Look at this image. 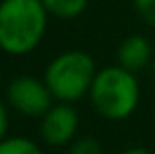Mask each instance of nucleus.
Wrapping results in <instances>:
<instances>
[{"label":"nucleus","mask_w":155,"mask_h":154,"mask_svg":"<svg viewBox=\"0 0 155 154\" xmlns=\"http://www.w3.org/2000/svg\"><path fill=\"white\" fill-rule=\"evenodd\" d=\"M49 12L41 0L0 2V50L8 55H26L41 44Z\"/></svg>","instance_id":"f257e3e1"},{"label":"nucleus","mask_w":155,"mask_h":154,"mask_svg":"<svg viewBox=\"0 0 155 154\" xmlns=\"http://www.w3.org/2000/svg\"><path fill=\"white\" fill-rule=\"evenodd\" d=\"M91 103L100 117L108 121H126L140 105V81L134 71L118 65L98 69L91 87Z\"/></svg>","instance_id":"f03ea898"},{"label":"nucleus","mask_w":155,"mask_h":154,"mask_svg":"<svg viewBox=\"0 0 155 154\" xmlns=\"http://www.w3.org/2000/svg\"><path fill=\"white\" fill-rule=\"evenodd\" d=\"M96 73V63L91 54L69 50L55 55L43 71V81L53 99L61 103H75L91 93Z\"/></svg>","instance_id":"7ed1b4c3"},{"label":"nucleus","mask_w":155,"mask_h":154,"mask_svg":"<svg viewBox=\"0 0 155 154\" xmlns=\"http://www.w3.org/2000/svg\"><path fill=\"white\" fill-rule=\"evenodd\" d=\"M6 97L12 109L26 117H43L53 105V95L43 79L20 75L8 83Z\"/></svg>","instance_id":"20e7f679"},{"label":"nucleus","mask_w":155,"mask_h":154,"mask_svg":"<svg viewBox=\"0 0 155 154\" xmlns=\"http://www.w3.org/2000/svg\"><path fill=\"white\" fill-rule=\"evenodd\" d=\"M41 138L51 146H65L77 138L79 132V113L71 103H57L41 117L39 124Z\"/></svg>","instance_id":"39448f33"},{"label":"nucleus","mask_w":155,"mask_h":154,"mask_svg":"<svg viewBox=\"0 0 155 154\" xmlns=\"http://www.w3.org/2000/svg\"><path fill=\"white\" fill-rule=\"evenodd\" d=\"M151 61V44L145 36L132 34L122 40L118 47V63L130 71H141Z\"/></svg>","instance_id":"423d86ee"},{"label":"nucleus","mask_w":155,"mask_h":154,"mask_svg":"<svg viewBox=\"0 0 155 154\" xmlns=\"http://www.w3.org/2000/svg\"><path fill=\"white\" fill-rule=\"evenodd\" d=\"M49 16L61 20H73L79 18L88 6V0H41Z\"/></svg>","instance_id":"0eeeda50"},{"label":"nucleus","mask_w":155,"mask_h":154,"mask_svg":"<svg viewBox=\"0 0 155 154\" xmlns=\"http://www.w3.org/2000/svg\"><path fill=\"white\" fill-rule=\"evenodd\" d=\"M0 154H43L38 142L26 136H4L0 140Z\"/></svg>","instance_id":"6e6552de"},{"label":"nucleus","mask_w":155,"mask_h":154,"mask_svg":"<svg viewBox=\"0 0 155 154\" xmlns=\"http://www.w3.org/2000/svg\"><path fill=\"white\" fill-rule=\"evenodd\" d=\"M69 154H102L100 142L91 136H81L75 138L69 146Z\"/></svg>","instance_id":"1a4fd4ad"},{"label":"nucleus","mask_w":155,"mask_h":154,"mask_svg":"<svg viewBox=\"0 0 155 154\" xmlns=\"http://www.w3.org/2000/svg\"><path fill=\"white\" fill-rule=\"evenodd\" d=\"M136 12L149 26H155V0H134Z\"/></svg>","instance_id":"9d476101"},{"label":"nucleus","mask_w":155,"mask_h":154,"mask_svg":"<svg viewBox=\"0 0 155 154\" xmlns=\"http://www.w3.org/2000/svg\"><path fill=\"white\" fill-rule=\"evenodd\" d=\"M8 127H10V121H8V109L6 105L0 101V140L4 136H8Z\"/></svg>","instance_id":"9b49d317"},{"label":"nucleus","mask_w":155,"mask_h":154,"mask_svg":"<svg viewBox=\"0 0 155 154\" xmlns=\"http://www.w3.org/2000/svg\"><path fill=\"white\" fill-rule=\"evenodd\" d=\"M122 154H155V152H151L149 148H143V146H132L128 150H124Z\"/></svg>","instance_id":"f8f14e48"},{"label":"nucleus","mask_w":155,"mask_h":154,"mask_svg":"<svg viewBox=\"0 0 155 154\" xmlns=\"http://www.w3.org/2000/svg\"><path fill=\"white\" fill-rule=\"evenodd\" d=\"M0 75H2V69H0Z\"/></svg>","instance_id":"ddd939ff"}]
</instances>
